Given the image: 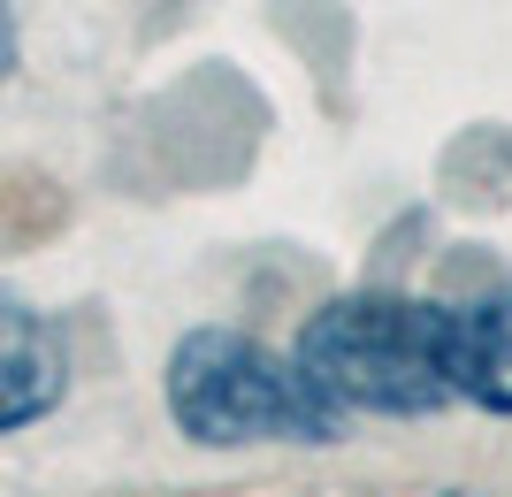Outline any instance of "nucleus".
<instances>
[{
    "label": "nucleus",
    "instance_id": "nucleus-1",
    "mask_svg": "<svg viewBox=\"0 0 512 497\" xmlns=\"http://www.w3.org/2000/svg\"><path fill=\"white\" fill-rule=\"evenodd\" d=\"M299 375L337 413H444V299H398V291H344L321 314H306Z\"/></svg>",
    "mask_w": 512,
    "mask_h": 497
},
{
    "label": "nucleus",
    "instance_id": "nucleus-2",
    "mask_svg": "<svg viewBox=\"0 0 512 497\" xmlns=\"http://www.w3.org/2000/svg\"><path fill=\"white\" fill-rule=\"evenodd\" d=\"M169 413L192 444H337L344 421L299 360L245 329H192L169 352Z\"/></svg>",
    "mask_w": 512,
    "mask_h": 497
},
{
    "label": "nucleus",
    "instance_id": "nucleus-3",
    "mask_svg": "<svg viewBox=\"0 0 512 497\" xmlns=\"http://www.w3.org/2000/svg\"><path fill=\"white\" fill-rule=\"evenodd\" d=\"M69 390V352H62V329L46 322L39 306L0 283V436L31 429L62 406Z\"/></svg>",
    "mask_w": 512,
    "mask_h": 497
},
{
    "label": "nucleus",
    "instance_id": "nucleus-4",
    "mask_svg": "<svg viewBox=\"0 0 512 497\" xmlns=\"http://www.w3.org/2000/svg\"><path fill=\"white\" fill-rule=\"evenodd\" d=\"M444 390L451 406L512 413V291L444 306Z\"/></svg>",
    "mask_w": 512,
    "mask_h": 497
},
{
    "label": "nucleus",
    "instance_id": "nucleus-5",
    "mask_svg": "<svg viewBox=\"0 0 512 497\" xmlns=\"http://www.w3.org/2000/svg\"><path fill=\"white\" fill-rule=\"evenodd\" d=\"M8 77H16V8L0 0V85H8Z\"/></svg>",
    "mask_w": 512,
    "mask_h": 497
},
{
    "label": "nucleus",
    "instance_id": "nucleus-6",
    "mask_svg": "<svg viewBox=\"0 0 512 497\" xmlns=\"http://www.w3.org/2000/svg\"><path fill=\"white\" fill-rule=\"evenodd\" d=\"M444 497H482V490H444Z\"/></svg>",
    "mask_w": 512,
    "mask_h": 497
}]
</instances>
